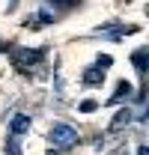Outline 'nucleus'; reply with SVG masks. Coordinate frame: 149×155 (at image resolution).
Segmentation results:
<instances>
[{"label": "nucleus", "mask_w": 149, "mask_h": 155, "mask_svg": "<svg viewBox=\"0 0 149 155\" xmlns=\"http://www.w3.org/2000/svg\"><path fill=\"white\" fill-rule=\"evenodd\" d=\"M101 81H104V69H101V66H93V69L84 72V84H87V87H95V84H101Z\"/></svg>", "instance_id": "423d86ee"}, {"label": "nucleus", "mask_w": 149, "mask_h": 155, "mask_svg": "<svg viewBox=\"0 0 149 155\" xmlns=\"http://www.w3.org/2000/svg\"><path fill=\"white\" fill-rule=\"evenodd\" d=\"M0 51H9V45H3V42H0Z\"/></svg>", "instance_id": "f8f14e48"}, {"label": "nucleus", "mask_w": 149, "mask_h": 155, "mask_svg": "<svg viewBox=\"0 0 149 155\" xmlns=\"http://www.w3.org/2000/svg\"><path fill=\"white\" fill-rule=\"evenodd\" d=\"M45 57V48H12V66L21 75H30V69L39 66Z\"/></svg>", "instance_id": "f257e3e1"}, {"label": "nucleus", "mask_w": 149, "mask_h": 155, "mask_svg": "<svg viewBox=\"0 0 149 155\" xmlns=\"http://www.w3.org/2000/svg\"><path fill=\"white\" fill-rule=\"evenodd\" d=\"M9 131H12V134H24V131H30V116H27V114H15V116H12V122H9Z\"/></svg>", "instance_id": "20e7f679"}, {"label": "nucleus", "mask_w": 149, "mask_h": 155, "mask_svg": "<svg viewBox=\"0 0 149 155\" xmlns=\"http://www.w3.org/2000/svg\"><path fill=\"white\" fill-rule=\"evenodd\" d=\"M78 140H81V134H78V128H72L69 122H57L54 128H51V143H54L57 149H69Z\"/></svg>", "instance_id": "f03ea898"}, {"label": "nucleus", "mask_w": 149, "mask_h": 155, "mask_svg": "<svg viewBox=\"0 0 149 155\" xmlns=\"http://www.w3.org/2000/svg\"><path fill=\"white\" fill-rule=\"evenodd\" d=\"M95 107H98V101H81V110L84 114H93Z\"/></svg>", "instance_id": "9d476101"}, {"label": "nucleus", "mask_w": 149, "mask_h": 155, "mask_svg": "<svg viewBox=\"0 0 149 155\" xmlns=\"http://www.w3.org/2000/svg\"><path fill=\"white\" fill-rule=\"evenodd\" d=\"M131 119H134V116H131V110L125 107V110H119V114L113 116V125H111V128H113V131H119V128H125V125H128Z\"/></svg>", "instance_id": "0eeeda50"}, {"label": "nucleus", "mask_w": 149, "mask_h": 155, "mask_svg": "<svg viewBox=\"0 0 149 155\" xmlns=\"http://www.w3.org/2000/svg\"><path fill=\"white\" fill-rule=\"evenodd\" d=\"M131 93H134V90H131L128 81H119L116 90H113V96L108 98V104H122V101H128V98H131Z\"/></svg>", "instance_id": "7ed1b4c3"}, {"label": "nucleus", "mask_w": 149, "mask_h": 155, "mask_svg": "<svg viewBox=\"0 0 149 155\" xmlns=\"http://www.w3.org/2000/svg\"><path fill=\"white\" fill-rule=\"evenodd\" d=\"M111 63L113 60L108 57V54H98V60H95V66H101V69H111Z\"/></svg>", "instance_id": "1a4fd4ad"}, {"label": "nucleus", "mask_w": 149, "mask_h": 155, "mask_svg": "<svg viewBox=\"0 0 149 155\" xmlns=\"http://www.w3.org/2000/svg\"><path fill=\"white\" fill-rule=\"evenodd\" d=\"M6 149H9V155H21V143L15 140V137H12V140L6 143Z\"/></svg>", "instance_id": "6e6552de"}, {"label": "nucleus", "mask_w": 149, "mask_h": 155, "mask_svg": "<svg viewBox=\"0 0 149 155\" xmlns=\"http://www.w3.org/2000/svg\"><path fill=\"white\" fill-rule=\"evenodd\" d=\"M48 155H54V152H48Z\"/></svg>", "instance_id": "ddd939ff"}, {"label": "nucleus", "mask_w": 149, "mask_h": 155, "mask_svg": "<svg viewBox=\"0 0 149 155\" xmlns=\"http://www.w3.org/2000/svg\"><path fill=\"white\" fill-rule=\"evenodd\" d=\"M137 155H149V149H146V146H140V152H137Z\"/></svg>", "instance_id": "9b49d317"}, {"label": "nucleus", "mask_w": 149, "mask_h": 155, "mask_svg": "<svg viewBox=\"0 0 149 155\" xmlns=\"http://www.w3.org/2000/svg\"><path fill=\"white\" fill-rule=\"evenodd\" d=\"M131 63L137 66V72H140V78L146 75V63H149V51L146 48H137L134 54H131Z\"/></svg>", "instance_id": "39448f33"}]
</instances>
